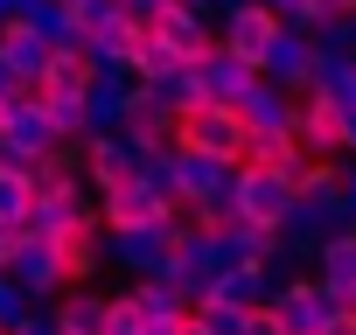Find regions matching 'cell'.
Wrapping results in <instances>:
<instances>
[{
    "label": "cell",
    "mask_w": 356,
    "mask_h": 335,
    "mask_svg": "<svg viewBox=\"0 0 356 335\" xmlns=\"http://www.w3.org/2000/svg\"><path fill=\"white\" fill-rule=\"evenodd\" d=\"M29 203H35L29 168H22V161H0V224H8V231H22V224H29Z\"/></svg>",
    "instance_id": "cell-23"
},
{
    "label": "cell",
    "mask_w": 356,
    "mask_h": 335,
    "mask_svg": "<svg viewBox=\"0 0 356 335\" xmlns=\"http://www.w3.org/2000/svg\"><path fill=\"white\" fill-rule=\"evenodd\" d=\"M189 328H196V335H245V307H238V300H210V293H203V300L189 307Z\"/></svg>",
    "instance_id": "cell-25"
},
{
    "label": "cell",
    "mask_w": 356,
    "mask_h": 335,
    "mask_svg": "<svg viewBox=\"0 0 356 335\" xmlns=\"http://www.w3.org/2000/svg\"><path fill=\"white\" fill-rule=\"evenodd\" d=\"M293 140L321 161V154H342V105L328 91H293Z\"/></svg>",
    "instance_id": "cell-10"
},
{
    "label": "cell",
    "mask_w": 356,
    "mask_h": 335,
    "mask_svg": "<svg viewBox=\"0 0 356 335\" xmlns=\"http://www.w3.org/2000/svg\"><path fill=\"white\" fill-rule=\"evenodd\" d=\"M342 224H349V210H342V175H335V154H321V161H307L300 175H293V210H286L280 238L314 259V245H321L328 231H342Z\"/></svg>",
    "instance_id": "cell-1"
},
{
    "label": "cell",
    "mask_w": 356,
    "mask_h": 335,
    "mask_svg": "<svg viewBox=\"0 0 356 335\" xmlns=\"http://www.w3.org/2000/svg\"><path fill=\"white\" fill-rule=\"evenodd\" d=\"M321 8H342V15H356V0H321Z\"/></svg>",
    "instance_id": "cell-39"
},
{
    "label": "cell",
    "mask_w": 356,
    "mask_h": 335,
    "mask_svg": "<svg viewBox=\"0 0 356 335\" xmlns=\"http://www.w3.org/2000/svg\"><path fill=\"white\" fill-rule=\"evenodd\" d=\"M175 63H182V56L168 49V35H154V28L140 22V35H133V56H126V70H133L140 84H154V77H168Z\"/></svg>",
    "instance_id": "cell-24"
},
{
    "label": "cell",
    "mask_w": 356,
    "mask_h": 335,
    "mask_svg": "<svg viewBox=\"0 0 356 335\" xmlns=\"http://www.w3.org/2000/svg\"><path fill=\"white\" fill-rule=\"evenodd\" d=\"M22 15L35 22V35H42L49 49H84V35H77V22H70V8H63V0H29Z\"/></svg>",
    "instance_id": "cell-22"
},
{
    "label": "cell",
    "mask_w": 356,
    "mask_h": 335,
    "mask_svg": "<svg viewBox=\"0 0 356 335\" xmlns=\"http://www.w3.org/2000/svg\"><path fill=\"white\" fill-rule=\"evenodd\" d=\"M231 203H238L245 224L280 231L286 210H293V175H286V168H273V161H238V175H231Z\"/></svg>",
    "instance_id": "cell-3"
},
{
    "label": "cell",
    "mask_w": 356,
    "mask_h": 335,
    "mask_svg": "<svg viewBox=\"0 0 356 335\" xmlns=\"http://www.w3.org/2000/svg\"><path fill=\"white\" fill-rule=\"evenodd\" d=\"M342 154H356V112H342Z\"/></svg>",
    "instance_id": "cell-37"
},
{
    "label": "cell",
    "mask_w": 356,
    "mask_h": 335,
    "mask_svg": "<svg viewBox=\"0 0 356 335\" xmlns=\"http://www.w3.org/2000/svg\"><path fill=\"white\" fill-rule=\"evenodd\" d=\"M140 168V147L112 126V133H84V182L91 189H112V182H126Z\"/></svg>",
    "instance_id": "cell-14"
},
{
    "label": "cell",
    "mask_w": 356,
    "mask_h": 335,
    "mask_svg": "<svg viewBox=\"0 0 356 335\" xmlns=\"http://www.w3.org/2000/svg\"><path fill=\"white\" fill-rule=\"evenodd\" d=\"M35 307H42V300H35V293H29V286L8 272V265H0V335H15V328H22Z\"/></svg>",
    "instance_id": "cell-28"
},
{
    "label": "cell",
    "mask_w": 356,
    "mask_h": 335,
    "mask_svg": "<svg viewBox=\"0 0 356 335\" xmlns=\"http://www.w3.org/2000/svg\"><path fill=\"white\" fill-rule=\"evenodd\" d=\"M328 98H335V105H342V112H356V56H349V70H342V84H335V91H328Z\"/></svg>",
    "instance_id": "cell-33"
},
{
    "label": "cell",
    "mask_w": 356,
    "mask_h": 335,
    "mask_svg": "<svg viewBox=\"0 0 356 335\" xmlns=\"http://www.w3.org/2000/svg\"><path fill=\"white\" fill-rule=\"evenodd\" d=\"M273 314L286 321V335H321V321L342 314V300H335V286H328L321 272H293V279L273 293Z\"/></svg>",
    "instance_id": "cell-7"
},
{
    "label": "cell",
    "mask_w": 356,
    "mask_h": 335,
    "mask_svg": "<svg viewBox=\"0 0 356 335\" xmlns=\"http://www.w3.org/2000/svg\"><path fill=\"white\" fill-rule=\"evenodd\" d=\"M307 70H314V35H307V28H293V22H280V35H273V42H266V56H259V77H273V84L300 91V84H307Z\"/></svg>",
    "instance_id": "cell-12"
},
{
    "label": "cell",
    "mask_w": 356,
    "mask_h": 335,
    "mask_svg": "<svg viewBox=\"0 0 356 335\" xmlns=\"http://www.w3.org/2000/svg\"><path fill=\"white\" fill-rule=\"evenodd\" d=\"M168 245H175L168 224H119V231H105V265H119L126 279H147L168 265Z\"/></svg>",
    "instance_id": "cell-8"
},
{
    "label": "cell",
    "mask_w": 356,
    "mask_h": 335,
    "mask_svg": "<svg viewBox=\"0 0 356 335\" xmlns=\"http://www.w3.org/2000/svg\"><path fill=\"white\" fill-rule=\"evenodd\" d=\"M266 8L280 15V22H293V28H314L328 8H321V0H266Z\"/></svg>",
    "instance_id": "cell-29"
},
{
    "label": "cell",
    "mask_w": 356,
    "mask_h": 335,
    "mask_svg": "<svg viewBox=\"0 0 356 335\" xmlns=\"http://www.w3.org/2000/svg\"><path fill=\"white\" fill-rule=\"evenodd\" d=\"M321 335H356V314H349V307H342V314H328V321H321Z\"/></svg>",
    "instance_id": "cell-34"
},
{
    "label": "cell",
    "mask_w": 356,
    "mask_h": 335,
    "mask_svg": "<svg viewBox=\"0 0 356 335\" xmlns=\"http://www.w3.org/2000/svg\"><path fill=\"white\" fill-rule=\"evenodd\" d=\"M70 22H77L84 42H98V35H112L126 22V0H70Z\"/></svg>",
    "instance_id": "cell-26"
},
{
    "label": "cell",
    "mask_w": 356,
    "mask_h": 335,
    "mask_svg": "<svg viewBox=\"0 0 356 335\" xmlns=\"http://www.w3.org/2000/svg\"><path fill=\"white\" fill-rule=\"evenodd\" d=\"M0 265H8L35 300H56L63 293V259H56V238H42V231H8V245H0Z\"/></svg>",
    "instance_id": "cell-6"
},
{
    "label": "cell",
    "mask_w": 356,
    "mask_h": 335,
    "mask_svg": "<svg viewBox=\"0 0 356 335\" xmlns=\"http://www.w3.org/2000/svg\"><path fill=\"white\" fill-rule=\"evenodd\" d=\"M314 272L335 286V300L356 314V224H342V231H328L321 245H314Z\"/></svg>",
    "instance_id": "cell-15"
},
{
    "label": "cell",
    "mask_w": 356,
    "mask_h": 335,
    "mask_svg": "<svg viewBox=\"0 0 356 335\" xmlns=\"http://www.w3.org/2000/svg\"><path fill=\"white\" fill-rule=\"evenodd\" d=\"M56 259H63V286H70V279H91V272L105 265V224L91 217V224L63 231V238H56Z\"/></svg>",
    "instance_id": "cell-20"
},
{
    "label": "cell",
    "mask_w": 356,
    "mask_h": 335,
    "mask_svg": "<svg viewBox=\"0 0 356 335\" xmlns=\"http://www.w3.org/2000/svg\"><path fill=\"white\" fill-rule=\"evenodd\" d=\"M175 147H196V154H217V161H245V119L238 105H217V98H196L175 112Z\"/></svg>",
    "instance_id": "cell-4"
},
{
    "label": "cell",
    "mask_w": 356,
    "mask_h": 335,
    "mask_svg": "<svg viewBox=\"0 0 356 335\" xmlns=\"http://www.w3.org/2000/svg\"><path fill=\"white\" fill-rule=\"evenodd\" d=\"M15 84H29V77H15V63H8V56H0V98H8Z\"/></svg>",
    "instance_id": "cell-36"
},
{
    "label": "cell",
    "mask_w": 356,
    "mask_h": 335,
    "mask_svg": "<svg viewBox=\"0 0 356 335\" xmlns=\"http://www.w3.org/2000/svg\"><path fill=\"white\" fill-rule=\"evenodd\" d=\"M0 56L15 63V77H29V84H35V77L49 70V56H56V49L35 35V22H29V15H8V22H0Z\"/></svg>",
    "instance_id": "cell-18"
},
{
    "label": "cell",
    "mask_w": 356,
    "mask_h": 335,
    "mask_svg": "<svg viewBox=\"0 0 356 335\" xmlns=\"http://www.w3.org/2000/svg\"><path fill=\"white\" fill-rule=\"evenodd\" d=\"M49 314H56L63 335H98V328H105V293H98L91 279H70V286L49 300Z\"/></svg>",
    "instance_id": "cell-19"
},
{
    "label": "cell",
    "mask_w": 356,
    "mask_h": 335,
    "mask_svg": "<svg viewBox=\"0 0 356 335\" xmlns=\"http://www.w3.org/2000/svg\"><path fill=\"white\" fill-rule=\"evenodd\" d=\"M231 175H238V161H217V154H196V147H175V203L224 196Z\"/></svg>",
    "instance_id": "cell-13"
},
{
    "label": "cell",
    "mask_w": 356,
    "mask_h": 335,
    "mask_svg": "<svg viewBox=\"0 0 356 335\" xmlns=\"http://www.w3.org/2000/svg\"><path fill=\"white\" fill-rule=\"evenodd\" d=\"M140 335H196V328H189V307H182V314H140Z\"/></svg>",
    "instance_id": "cell-30"
},
{
    "label": "cell",
    "mask_w": 356,
    "mask_h": 335,
    "mask_svg": "<svg viewBox=\"0 0 356 335\" xmlns=\"http://www.w3.org/2000/svg\"><path fill=\"white\" fill-rule=\"evenodd\" d=\"M335 175H342V210L356 224V154H335Z\"/></svg>",
    "instance_id": "cell-31"
},
{
    "label": "cell",
    "mask_w": 356,
    "mask_h": 335,
    "mask_svg": "<svg viewBox=\"0 0 356 335\" xmlns=\"http://www.w3.org/2000/svg\"><path fill=\"white\" fill-rule=\"evenodd\" d=\"M0 245H8V224H0Z\"/></svg>",
    "instance_id": "cell-40"
},
{
    "label": "cell",
    "mask_w": 356,
    "mask_h": 335,
    "mask_svg": "<svg viewBox=\"0 0 356 335\" xmlns=\"http://www.w3.org/2000/svg\"><path fill=\"white\" fill-rule=\"evenodd\" d=\"M161 8H168V0H126V15H133V22H154Z\"/></svg>",
    "instance_id": "cell-35"
},
{
    "label": "cell",
    "mask_w": 356,
    "mask_h": 335,
    "mask_svg": "<svg viewBox=\"0 0 356 335\" xmlns=\"http://www.w3.org/2000/svg\"><path fill=\"white\" fill-rule=\"evenodd\" d=\"M238 119H245V133H293V91L273 84V77H259L238 98Z\"/></svg>",
    "instance_id": "cell-17"
},
{
    "label": "cell",
    "mask_w": 356,
    "mask_h": 335,
    "mask_svg": "<svg viewBox=\"0 0 356 335\" xmlns=\"http://www.w3.org/2000/svg\"><path fill=\"white\" fill-rule=\"evenodd\" d=\"M15 335H63V328H56V314H49V307H35V314L15 328Z\"/></svg>",
    "instance_id": "cell-32"
},
{
    "label": "cell",
    "mask_w": 356,
    "mask_h": 335,
    "mask_svg": "<svg viewBox=\"0 0 356 335\" xmlns=\"http://www.w3.org/2000/svg\"><path fill=\"white\" fill-rule=\"evenodd\" d=\"M98 224L105 231H119V224H168V231H182L189 210L175 203V196H161V189H147L140 175H126V182L98 189Z\"/></svg>",
    "instance_id": "cell-5"
},
{
    "label": "cell",
    "mask_w": 356,
    "mask_h": 335,
    "mask_svg": "<svg viewBox=\"0 0 356 335\" xmlns=\"http://www.w3.org/2000/svg\"><path fill=\"white\" fill-rule=\"evenodd\" d=\"M224 265H238V259H231V238H224V231H203V224H182V231H175V245H168V265H161V272L182 286V300L196 307Z\"/></svg>",
    "instance_id": "cell-2"
},
{
    "label": "cell",
    "mask_w": 356,
    "mask_h": 335,
    "mask_svg": "<svg viewBox=\"0 0 356 335\" xmlns=\"http://www.w3.org/2000/svg\"><path fill=\"white\" fill-rule=\"evenodd\" d=\"M273 35H280V15L266 8V0H238L231 15H217V42H224L231 56H245L252 70H259V56H266Z\"/></svg>",
    "instance_id": "cell-9"
},
{
    "label": "cell",
    "mask_w": 356,
    "mask_h": 335,
    "mask_svg": "<svg viewBox=\"0 0 356 335\" xmlns=\"http://www.w3.org/2000/svg\"><path fill=\"white\" fill-rule=\"evenodd\" d=\"M35 98H42V112H49L56 140H84V133H91V112H84V84H35Z\"/></svg>",
    "instance_id": "cell-21"
},
{
    "label": "cell",
    "mask_w": 356,
    "mask_h": 335,
    "mask_svg": "<svg viewBox=\"0 0 356 335\" xmlns=\"http://www.w3.org/2000/svg\"><path fill=\"white\" fill-rule=\"evenodd\" d=\"M196 77H203V98H217V105H238V98L259 84V70H252L245 56H231L224 42H217L210 56H196Z\"/></svg>",
    "instance_id": "cell-16"
},
{
    "label": "cell",
    "mask_w": 356,
    "mask_h": 335,
    "mask_svg": "<svg viewBox=\"0 0 356 335\" xmlns=\"http://www.w3.org/2000/svg\"><path fill=\"white\" fill-rule=\"evenodd\" d=\"M147 98H161L168 112H182V105H196V98H203V77H196V63H175L168 77H154V84H147Z\"/></svg>",
    "instance_id": "cell-27"
},
{
    "label": "cell",
    "mask_w": 356,
    "mask_h": 335,
    "mask_svg": "<svg viewBox=\"0 0 356 335\" xmlns=\"http://www.w3.org/2000/svg\"><path fill=\"white\" fill-rule=\"evenodd\" d=\"M29 8V0H0V22H8V15H22Z\"/></svg>",
    "instance_id": "cell-38"
},
{
    "label": "cell",
    "mask_w": 356,
    "mask_h": 335,
    "mask_svg": "<svg viewBox=\"0 0 356 335\" xmlns=\"http://www.w3.org/2000/svg\"><path fill=\"white\" fill-rule=\"evenodd\" d=\"M154 35H168V49L182 56V63H196V56H210L217 49V22L210 15H196V8H182V0H168V8L147 22Z\"/></svg>",
    "instance_id": "cell-11"
}]
</instances>
